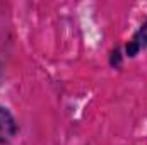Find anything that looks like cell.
<instances>
[{"mask_svg": "<svg viewBox=\"0 0 147 145\" xmlns=\"http://www.w3.org/2000/svg\"><path fill=\"white\" fill-rule=\"evenodd\" d=\"M17 132V125L10 111L5 108H0V144L9 142Z\"/></svg>", "mask_w": 147, "mask_h": 145, "instance_id": "cell-1", "label": "cell"}]
</instances>
